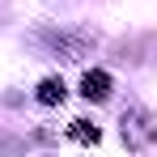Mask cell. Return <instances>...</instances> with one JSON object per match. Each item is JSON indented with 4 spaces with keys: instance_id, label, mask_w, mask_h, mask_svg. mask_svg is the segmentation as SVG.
Listing matches in <instances>:
<instances>
[{
    "instance_id": "1",
    "label": "cell",
    "mask_w": 157,
    "mask_h": 157,
    "mask_svg": "<svg viewBox=\"0 0 157 157\" xmlns=\"http://www.w3.org/2000/svg\"><path fill=\"white\" fill-rule=\"evenodd\" d=\"M106 85H110L106 72H89L85 77V98H106Z\"/></svg>"
},
{
    "instance_id": "2",
    "label": "cell",
    "mask_w": 157,
    "mask_h": 157,
    "mask_svg": "<svg viewBox=\"0 0 157 157\" xmlns=\"http://www.w3.org/2000/svg\"><path fill=\"white\" fill-rule=\"evenodd\" d=\"M38 98H43V102H64V85H59V81H43Z\"/></svg>"
}]
</instances>
